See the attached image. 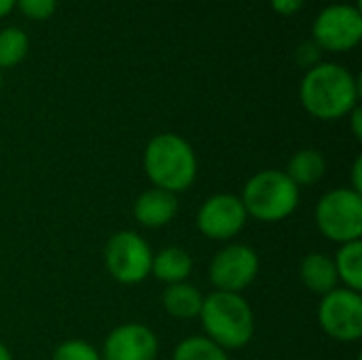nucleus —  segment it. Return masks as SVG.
I'll use <instances>...</instances> for the list:
<instances>
[{"label": "nucleus", "mask_w": 362, "mask_h": 360, "mask_svg": "<svg viewBox=\"0 0 362 360\" xmlns=\"http://www.w3.org/2000/svg\"><path fill=\"white\" fill-rule=\"evenodd\" d=\"M144 172L155 189L168 193L187 191L197 178V155L178 134H157L144 149Z\"/></svg>", "instance_id": "f03ea898"}, {"label": "nucleus", "mask_w": 362, "mask_h": 360, "mask_svg": "<svg viewBox=\"0 0 362 360\" xmlns=\"http://www.w3.org/2000/svg\"><path fill=\"white\" fill-rule=\"evenodd\" d=\"M316 225L335 244L358 242L362 236V195L339 187L325 193L316 204Z\"/></svg>", "instance_id": "39448f33"}, {"label": "nucleus", "mask_w": 362, "mask_h": 360, "mask_svg": "<svg viewBox=\"0 0 362 360\" xmlns=\"http://www.w3.org/2000/svg\"><path fill=\"white\" fill-rule=\"evenodd\" d=\"M320 329L335 342L352 344L362 337V297L350 289H335L320 297Z\"/></svg>", "instance_id": "0eeeda50"}, {"label": "nucleus", "mask_w": 362, "mask_h": 360, "mask_svg": "<svg viewBox=\"0 0 362 360\" xmlns=\"http://www.w3.org/2000/svg\"><path fill=\"white\" fill-rule=\"evenodd\" d=\"M191 272H193V259L180 246H168L159 250L157 255H153L151 274L165 284L187 282Z\"/></svg>", "instance_id": "4468645a"}, {"label": "nucleus", "mask_w": 362, "mask_h": 360, "mask_svg": "<svg viewBox=\"0 0 362 360\" xmlns=\"http://www.w3.org/2000/svg\"><path fill=\"white\" fill-rule=\"evenodd\" d=\"M259 255L246 244H227L210 261V282L216 291L242 295L259 276Z\"/></svg>", "instance_id": "6e6552de"}, {"label": "nucleus", "mask_w": 362, "mask_h": 360, "mask_svg": "<svg viewBox=\"0 0 362 360\" xmlns=\"http://www.w3.org/2000/svg\"><path fill=\"white\" fill-rule=\"evenodd\" d=\"M248 214L244 204L233 193H216L208 197L197 210V229L208 240H233L246 227Z\"/></svg>", "instance_id": "1a4fd4ad"}, {"label": "nucleus", "mask_w": 362, "mask_h": 360, "mask_svg": "<svg viewBox=\"0 0 362 360\" xmlns=\"http://www.w3.org/2000/svg\"><path fill=\"white\" fill-rule=\"evenodd\" d=\"M163 310L178 320H191L199 316L204 295L199 293L197 286L189 282H178V284H168L161 297Z\"/></svg>", "instance_id": "2eb2a0df"}, {"label": "nucleus", "mask_w": 362, "mask_h": 360, "mask_svg": "<svg viewBox=\"0 0 362 360\" xmlns=\"http://www.w3.org/2000/svg\"><path fill=\"white\" fill-rule=\"evenodd\" d=\"M172 360H229L227 359V350H223L221 346H216L214 342H210L204 335L197 337H187L182 339L176 350Z\"/></svg>", "instance_id": "a211bd4d"}, {"label": "nucleus", "mask_w": 362, "mask_h": 360, "mask_svg": "<svg viewBox=\"0 0 362 360\" xmlns=\"http://www.w3.org/2000/svg\"><path fill=\"white\" fill-rule=\"evenodd\" d=\"M272 6L280 15H293L303 6V0H272Z\"/></svg>", "instance_id": "5701e85b"}, {"label": "nucleus", "mask_w": 362, "mask_h": 360, "mask_svg": "<svg viewBox=\"0 0 362 360\" xmlns=\"http://www.w3.org/2000/svg\"><path fill=\"white\" fill-rule=\"evenodd\" d=\"M362 36V15L352 4H333L320 11L314 21L316 45L329 51H348Z\"/></svg>", "instance_id": "9d476101"}, {"label": "nucleus", "mask_w": 362, "mask_h": 360, "mask_svg": "<svg viewBox=\"0 0 362 360\" xmlns=\"http://www.w3.org/2000/svg\"><path fill=\"white\" fill-rule=\"evenodd\" d=\"M159 339L153 329L140 323H125L115 327L104 339L102 360H155Z\"/></svg>", "instance_id": "9b49d317"}, {"label": "nucleus", "mask_w": 362, "mask_h": 360, "mask_svg": "<svg viewBox=\"0 0 362 360\" xmlns=\"http://www.w3.org/2000/svg\"><path fill=\"white\" fill-rule=\"evenodd\" d=\"M13 4H15V0H0V17L6 15L13 8Z\"/></svg>", "instance_id": "a878e982"}, {"label": "nucleus", "mask_w": 362, "mask_h": 360, "mask_svg": "<svg viewBox=\"0 0 362 360\" xmlns=\"http://www.w3.org/2000/svg\"><path fill=\"white\" fill-rule=\"evenodd\" d=\"M51 360H102V356L91 344L83 339H66L55 348Z\"/></svg>", "instance_id": "aec40b11"}, {"label": "nucleus", "mask_w": 362, "mask_h": 360, "mask_svg": "<svg viewBox=\"0 0 362 360\" xmlns=\"http://www.w3.org/2000/svg\"><path fill=\"white\" fill-rule=\"evenodd\" d=\"M0 87H2V72H0Z\"/></svg>", "instance_id": "cd10ccee"}, {"label": "nucleus", "mask_w": 362, "mask_h": 360, "mask_svg": "<svg viewBox=\"0 0 362 360\" xmlns=\"http://www.w3.org/2000/svg\"><path fill=\"white\" fill-rule=\"evenodd\" d=\"M350 117H352V132H354V136H356V140H361L362 138V121H361V108L356 106L352 112H350Z\"/></svg>", "instance_id": "393cba45"}, {"label": "nucleus", "mask_w": 362, "mask_h": 360, "mask_svg": "<svg viewBox=\"0 0 362 360\" xmlns=\"http://www.w3.org/2000/svg\"><path fill=\"white\" fill-rule=\"evenodd\" d=\"M19 8L32 19H47L55 13L57 0H15Z\"/></svg>", "instance_id": "412c9836"}, {"label": "nucleus", "mask_w": 362, "mask_h": 360, "mask_svg": "<svg viewBox=\"0 0 362 360\" xmlns=\"http://www.w3.org/2000/svg\"><path fill=\"white\" fill-rule=\"evenodd\" d=\"M0 360H13V356H11V350L0 342Z\"/></svg>", "instance_id": "bb28decb"}, {"label": "nucleus", "mask_w": 362, "mask_h": 360, "mask_svg": "<svg viewBox=\"0 0 362 360\" xmlns=\"http://www.w3.org/2000/svg\"><path fill=\"white\" fill-rule=\"evenodd\" d=\"M299 98L303 108L322 121L348 117L358 102V83L339 64H316L301 81Z\"/></svg>", "instance_id": "f257e3e1"}, {"label": "nucleus", "mask_w": 362, "mask_h": 360, "mask_svg": "<svg viewBox=\"0 0 362 360\" xmlns=\"http://www.w3.org/2000/svg\"><path fill=\"white\" fill-rule=\"evenodd\" d=\"M204 337L223 350H240L255 335V314L250 303L238 293L214 291L204 297L199 316Z\"/></svg>", "instance_id": "7ed1b4c3"}, {"label": "nucleus", "mask_w": 362, "mask_h": 360, "mask_svg": "<svg viewBox=\"0 0 362 360\" xmlns=\"http://www.w3.org/2000/svg\"><path fill=\"white\" fill-rule=\"evenodd\" d=\"M362 159L358 157L356 161H354V166H352V191H356V193H361L362 191Z\"/></svg>", "instance_id": "b1692460"}, {"label": "nucleus", "mask_w": 362, "mask_h": 360, "mask_svg": "<svg viewBox=\"0 0 362 360\" xmlns=\"http://www.w3.org/2000/svg\"><path fill=\"white\" fill-rule=\"evenodd\" d=\"M286 176L301 189V187H310L316 185L325 172H327V159L320 151L316 149H301L297 151L286 166Z\"/></svg>", "instance_id": "dca6fc26"}, {"label": "nucleus", "mask_w": 362, "mask_h": 360, "mask_svg": "<svg viewBox=\"0 0 362 360\" xmlns=\"http://www.w3.org/2000/svg\"><path fill=\"white\" fill-rule=\"evenodd\" d=\"M297 57L301 64H316L318 57H320V51H318V45L316 42H303L297 51Z\"/></svg>", "instance_id": "4be33fe9"}, {"label": "nucleus", "mask_w": 362, "mask_h": 360, "mask_svg": "<svg viewBox=\"0 0 362 360\" xmlns=\"http://www.w3.org/2000/svg\"><path fill=\"white\" fill-rule=\"evenodd\" d=\"M178 212V199L163 189H146L134 202V219L146 229H159L174 221Z\"/></svg>", "instance_id": "f8f14e48"}, {"label": "nucleus", "mask_w": 362, "mask_h": 360, "mask_svg": "<svg viewBox=\"0 0 362 360\" xmlns=\"http://www.w3.org/2000/svg\"><path fill=\"white\" fill-rule=\"evenodd\" d=\"M28 53V36L19 28L0 30V70L17 66Z\"/></svg>", "instance_id": "6ab92c4d"}, {"label": "nucleus", "mask_w": 362, "mask_h": 360, "mask_svg": "<svg viewBox=\"0 0 362 360\" xmlns=\"http://www.w3.org/2000/svg\"><path fill=\"white\" fill-rule=\"evenodd\" d=\"M335 269H337V280L344 282V289H350L354 293L362 291V244L358 242H350V244H341V248L337 250L335 259Z\"/></svg>", "instance_id": "f3484780"}, {"label": "nucleus", "mask_w": 362, "mask_h": 360, "mask_svg": "<svg viewBox=\"0 0 362 360\" xmlns=\"http://www.w3.org/2000/svg\"><path fill=\"white\" fill-rule=\"evenodd\" d=\"M299 276H301V282L303 286L314 293V295H320L325 297L327 293L335 291L337 289V269H335V263L329 255L325 252H312L308 255L303 261H301V267H299Z\"/></svg>", "instance_id": "ddd939ff"}, {"label": "nucleus", "mask_w": 362, "mask_h": 360, "mask_svg": "<svg viewBox=\"0 0 362 360\" xmlns=\"http://www.w3.org/2000/svg\"><path fill=\"white\" fill-rule=\"evenodd\" d=\"M104 265L112 280L121 284H140L151 276L153 250L136 231H117L104 246Z\"/></svg>", "instance_id": "423d86ee"}, {"label": "nucleus", "mask_w": 362, "mask_h": 360, "mask_svg": "<svg viewBox=\"0 0 362 360\" xmlns=\"http://www.w3.org/2000/svg\"><path fill=\"white\" fill-rule=\"evenodd\" d=\"M248 216L261 223L288 219L301 199V189L280 170H261L248 178L240 195Z\"/></svg>", "instance_id": "20e7f679"}]
</instances>
